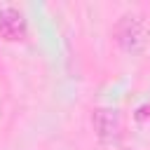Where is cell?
Returning a JSON list of instances; mask_svg holds the SVG:
<instances>
[{
  "mask_svg": "<svg viewBox=\"0 0 150 150\" xmlns=\"http://www.w3.org/2000/svg\"><path fill=\"white\" fill-rule=\"evenodd\" d=\"M115 35H117L120 47L129 54H141L148 47V38H150L145 21L136 14H124L115 28Z\"/></svg>",
  "mask_w": 150,
  "mask_h": 150,
  "instance_id": "obj_1",
  "label": "cell"
},
{
  "mask_svg": "<svg viewBox=\"0 0 150 150\" xmlns=\"http://www.w3.org/2000/svg\"><path fill=\"white\" fill-rule=\"evenodd\" d=\"M94 129H96V136L101 143H115L120 138V129H122L120 112L115 108L94 110Z\"/></svg>",
  "mask_w": 150,
  "mask_h": 150,
  "instance_id": "obj_2",
  "label": "cell"
},
{
  "mask_svg": "<svg viewBox=\"0 0 150 150\" xmlns=\"http://www.w3.org/2000/svg\"><path fill=\"white\" fill-rule=\"evenodd\" d=\"M0 38H5L9 42H19L26 38V19L19 9H14V7L0 9Z\"/></svg>",
  "mask_w": 150,
  "mask_h": 150,
  "instance_id": "obj_3",
  "label": "cell"
}]
</instances>
